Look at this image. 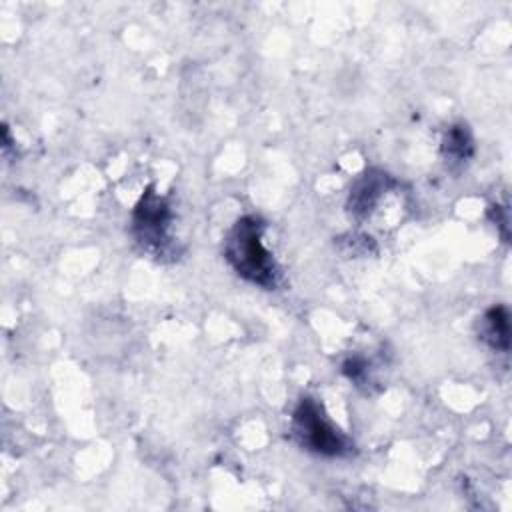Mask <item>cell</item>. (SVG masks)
Segmentation results:
<instances>
[{"label": "cell", "mask_w": 512, "mask_h": 512, "mask_svg": "<svg viewBox=\"0 0 512 512\" xmlns=\"http://www.w3.org/2000/svg\"><path fill=\"white\" fill-rule=\"evenodd\" d=\"M264 222L256 216L236 220L224 242V256L238 276L272 290L278 284L280 270L274 256L262 244Z\"/></svg>", "instance_id": "obj_1"}, {"label": "cell", "mask_w": 512, "mask_h": 512, "mask_svg": "<svg viewBox=\"0 0 512 512\" xmlns=\"http://www.w3.org/2000/svg\"><path fill=\"white\" fill-rule=\"evenodd\" d=\"M390 184H392V180L384 172L368 170L352 186L350 198H348V210L356 218L368 216L374 210V206L378 204V200L382 198V194L388 190Z\"/></svg>", "instance_id": "obj_4"}, {"label": "cell", "mask_w": 512, "mask_h": 512, "mask_svg": "<svg viewBox=\"0 0 512 512\" xmlns=\"http://www.w3.org/2000/svg\"><path fill=\"white\" fill-rule=\"evenodd\" d=\"M480 338L494 350L510 346V318L504 306H492L480 320Z\"/></svg>", "instance_id": "obj_5"}, {"label": "cell", "mask_w": 512, "mask_h": 512, "mask_svg": "<svg viewBox=\"0 0 512 512\" xmlns=\"http://www.w3.org/2000/svg\"><path fill=\"white\" fill-rule=\"evenodd\" d=\"M292 432L300 446L322 456H342L348 450L346 436L326 418L322 404L308 396L292 414Z\"/></svg>", "instance_id": "obj_2"}, {"label": "cell", "mask_w": 512, "mask_h": 512, "mask_svg": "<svg viewBox=\"0 0 512 512\" xmlns=\"http://www.w3.org/2000/svg\"><path fill=\"white\" fill-rule=\"evenodd\" d=\"M474 144L466 124H454L446 130L442 140V154L450 162H464L472 156Z\"/></svg>", "instance_id": "obj_6"}, {"label": "cell", "mask_w": 512, "mask_h": 512, "mask_svg": "<svg viewBox=\"0 0 512 512\" xmlns=\"http://www.w3.org/2000/svg\"><path fill=\"white\" fill-rule=\"evenodd\" d=\"M172 222V212L164 196L148 188L132 214V230L140 244L150 250H164L168 244V228Z\"/></svg>", "instance_id": "obj_3"}]
</instances>
